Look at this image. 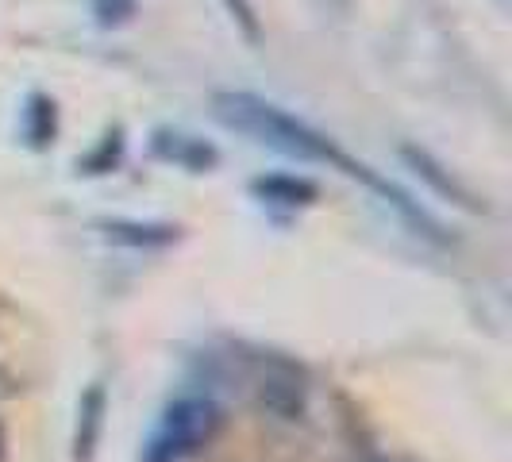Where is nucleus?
I'll use <instances>...</instances> for the list:
<instances>
[{
  "instance_id": "f257e3e1",
  "label": "nucleus",
  "mask_w": 512,
  "mask_h": 462,
  "mask_svg": "<svg viewBox=\"0 0 512 462\" xmlns=\"http://www.w3.org/2000/svg\"><path fill=\"white\" fill-rule=\"evenodd\" d=\"M212 116H216L224 128L239 131V135H251L255 143L270 147V151L289 154V158H301V162H328V166H335V170H343L347 178H359L362 185H370L378 197H385L389 205L397 208L412 228H420V235H428V239H439V243H443L439 224L412 201L401 185L378 178L370 166H362V162H355L351 154H343L328 135H320L316 128H308L305 120H297L293 112L278 108L274 101H262V97L243 93V89H239V93H235V89H224V93L212 97Z\"/></svg>"
},
{
  "instance_id": "f03ea898",
  "label": "nucleus",
  "mask_w": 512,
  "mask_h": 462,
  "mask_svg": "<svg viewBox=\"0 0 512 462\" xmlns=\"http://www.w3.org/2000/svg\"><path fill=\"white\" fill-rule=\"evenodd\" d=\"M212 428H216V405L212 401H201V397L178 401L166 412V424L154 439V447L147 451V462H178L197 443H205L212 436Z\"/></svg>"
},
{
  "instance_id": "7ed1b4c3",
  "label": "nucleus",
  "mask_w": 512,
  "mask_h": 462,
  "mask_svg": "<svg viewBox=\"0 0 512 462\" xmlns=\"http://www.w3.org/2000/svg\"><path fill=\"white\" fill-rule=\"evenodd\" d=\"M255 197L262 201H274V205H308L316 197V185L305 178H285V174H274V178H258Z\"/></svg>"
},
{
  "instance_id": "20e7f679",
  "label": "nucleus",
  "mask_w": 512,
  "mask_h": 462,
  "mask_svg": "<svg viewBox=\"0 0 512 462\" xmlns=\"http://www.w3.org/2000/svg\"><path fill=\"white\" fill-rule=\"evenodd\" d=\"M174 143H166L162 135H158V143H154V151L162 154V158H174V162H185V166H193V170H201V166H208L216 154H212V147H205V143H197V139H189V135H170Z\"/></svg>"
},
{
  "instance_id": "39448f33",
  "label": "nucleus",
  "mask_w": 512,
  "mask_h": 462,
  "mask_svg": "<svg viewBox=\"0 0 512 462\" xmlns=\"http://www.w3.org/2000/svg\"><path fill=\"white\" fill-rule=\"evenodd\" d=\"M27 135H31L35 147L54 139V104L47 97H31V128H27Z\"/></svg>"
},
{
  "instance_id": "423d86ee",
  "label": "nucleus",
  "mask_w": 512,
  "mask_h": 462,
  "mask_svg": "<svg viewBox=\"0 0 512 462\" xmlns=\"http://www.w3.org/2000/svg\"><path fill=\"white\" fill-rule=\"evenodd\" d=\"M93 12L101 27H120L135 12V0H93Z\"/></svg>"
},
{
  "instance_id": "0eeeda50",
  "label": "nucleus",
  "mask_w": 512,
  "mask_h": 462,
  "mask_svg": "<svg viewBox=\"0 0 512 462\" xmlns=\"http://www.w3.org/2000/svg\"><path fill=\"white\" fill-rule=\"evenodd\" d=\"M231 16L239 20V27L247 31V39H258V24H255V8H251V0H228Z\"/></svg>"
}]
</instances>
